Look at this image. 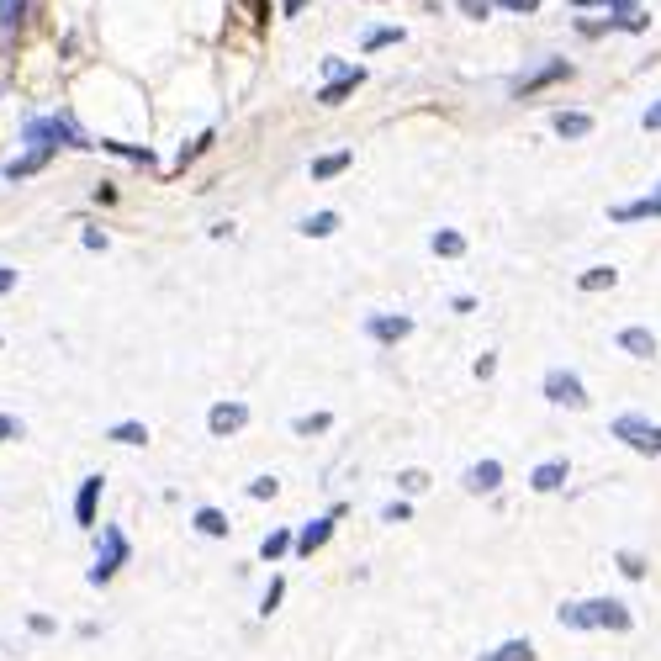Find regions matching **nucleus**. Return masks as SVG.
Masks as SVG:
<instances>
[{"mask_svg": "<svg viewBox=\"0 0 661 661\" xmlns=\"http://www.w3.org/2000/svg\"><path fill=\"white\" fill-rule=\"evenodd\" d=\"M556 619L566 624V630H630L635 614L630 603L619 598H587V603H561Z\"/></svg>", "mask_w": 661, "mask_h": 661, "instance_id": "1", "label": "nucleus"}, {"mask_svg": "<svg viewBox=\"0 0 661 661\" xmlns=\"http://www.w3.org/2000/svg\"><path fill=\"white\" fill-rule=\"evenodd\" d=\"M22 138H27V149H48V154H59V149H96V143H90L69 117H32L22 127Z\"/></svg>", "mask_w": 661, "mask_h": 661, "instance_id": "2", "label": "nucleus"}, {"mask_svg": "<svg viewBox=\"0 0 661 661\" xmlns=\"http://www.w3.org/2000/svg\"><path fill=\"white\" fill-rule=\"evenodd\" d=\"M127 556H133L127 535H122L117 524H101V540H96V566L85 572V582H90V587H106V582H112V577L122 572V566H127Z\"/></svg>", "mask_w": 661, "mask_h": 661, "instance_id": "3", "label": "nucleus"}, {"mask_svg": "<svg viewBox=\"0 0 661 661\" xmlns=\"http://www.w3.org/2000/svg\"><path fill=\"white\" fill-rule=\"evenodd\" d=\"M614 439H624L635 455H661V424H651V418H640V413H619Z\"/></svg>", "mask_w": 661, "mask_h": 661, "instance_id": "4", "label": "nucleus"}, {"mask_svg": "<svg viewBox=\"0 0 661 661\" xmlns=\"http://www.w3.org/2000/svg\"><path fill=\"white\" fill-rule=\"evenodd\" d=\"M323 69H328V85L318 90V101H323V106H339L344 96H355V85H365V69H360V64L323 59Z\"/></svg>", "mask_w": 661, "mask_h": 661, "instance_id": "5", "label": "nucleus"}, {"mask_svg": "<svg viewBox=\"0 0 661 661\" xmlns=\"http://www.w3.org/2000/svg\"><path fill=\"white\" fill-rule=\"evenodd\" d=\"M556 80H572V64H566V59H550V64H540V69H529V75H519V80L508 85V96H513V101L540 96V90L556 85Z\"/></svg>", "mask_w": 661, "mask_h": 661, "instance_id": "6", "label": "nucleus"}, {"mask_svg": "<svg viewBox=\"0 0 661 661\" xmlns=\"http://www.w3.org/2000/svg\"><path fill=\"white\" fill-rule=\"evenodd\" d=\"M545 397L556 402V408H587V387H582V376L577 371H545Z\"/></svg>", "mask_w": 661, "mask_h": 661, "instance_id": "7", "label": "nucleus"}, {"mask_svg": "<svg viewBox=\"0 0 661 661\" xmlns=\"http://www.w3.org/2000/svg\"><path fill=\"white\" fill-rule=\"evenodd\" d=\"M344 508H334V513H323V519H312V524H302L297 535H291V550L297 556H312V550H323L328 540H334V519H339Z\"/></svg>", "mask_w": 661, "mask_h": 661, "instance_id": "8", "label": "nucleus"}, {"mask_svg": "<svg viewBox=\"0 0 661 661\" xmlns=\"http://www.w3.org/2000/svg\"><path fill=\"white\" fill-rule=\"evenodd\" d=\"M365 334L376 344H397L413 334V318H402V312H376V318H365Z\"/></svg>", "mask_w": 661, "mask_h": 661, "instance_id": "9", "label": "nucleus"}, {"mask_svg": "<svg viewBox=\"0 0 661 661\" xmlns=\"http://www.w3.org/2000/svg\"><path fill=\"white\" fill-rule=\"evenodd\" d=\"M249 424V408H244V402H217V408L207 413V429L217 434V439H228V434H238V429H244Z\"/></svg>", "mask_w": 661, "mask_h": 661, "instance_id": "10", "label": "nucleus"}, {"mask_svg": "<svg viewBox=\"0 0 661 661\" xmlns=\"http://www.w3.org/2000/svg\"><path fill=\"white\" fill-rule=\"evenodd\" d=\"M101 476H85L80 482V492H75V524L80 529H96V503H101Z\"/></svg>", "mask_w": 661, "mask_h": 661, "instance_id": "11", "label": "nucleus"}, {"mask_svg": "<svg viewBox=\"0 0 661 661\" xmlns=\"http://www.w3.org/2000/svg\"><path fill=\"white\" fill-rule=\"evenodd\" d=\"M466 492H476V498H487V492H498L503 487V466L498 461H476L471 471H466V482H461Z\"/></svg>", "mask_w": 661, "mask_h": 661, "instance_id": "12", "label": "nucleus"}, {"mask_svg": "<svg viewBox=\"0 0 661 661\" xmlns=\"http://www.w3.org/2000/svg\"><path fill=\"white\" fill-rule=\"evenodd\" d=\"M619 350L624 355H635V360H656V350H661V344H656V334H651V328H619Z\"/></svg>", "mask_w": 661, "mask_h": 661, "instance_id": "13", "label": "nucleus"}, {"mask_svg": "<svg viewBox=\"0 0 661 661\" xmlns=\"http://www.w3.org/2000/svg\"><path fill=\"white\" fill-rule=\"evenodd\" d=\"M48 164H53L48 149H32V154H22V159H6V164H0V175H6V180H27V175L48 170Z\"/></svg>", "mask_w": 661, "mask_h": 661, "instance_id": "14", "label": "nucleus"}, {"mask_svg": "<svg viewBox=\"0 0 661 661\" xmlns=\"http://www.w3.org/2000/svg\"><path fill=\"white\" fill-rule=\"evenodd\" d=\"M609 217H614V223H640V217H661V186H656L651 196H640V201H624V207H614Z\"/></svg>", "mask_w": 661, "mask_h": 661, "instance_id": "15", "label": "nucleus"}, {"mask_svg": "<svg viewBox=\"0 0 661 661\" xmlns=\"http://www.w3.org/2000/svg\"><path fill=\"white\" fill-rule=\"evenodd\" d=\"M550 127H556V138H587V133H593V117H587V112H556V117H550Z\"/></svg>", "mask_w": 661, "mask_h": 661, "instance_id": "16", "label": "nucleus"}, {"mask_svg": "<svg viewBox=\"0 0 661 661\" xmlns=\"http://www.w3.org/2000/svg\"><path fill=\"white\" fill-rule=\"evenodd\" d=\"M529 487H535V492H556V487H566V461H540L535 476H529Z\"/></svg>", "mask_w": 661, "mask_h": 661, "instance_id": "17", "label": "nucleus"}, {"mask_svg": "<svg viewBox=\"0 0 661 661\" xmlns=\"http://www.w3.org/2000/svg\"><path fill=\"white\" fill-rule=\"evenodd\" d=\"M614 286H619V270L614 265H593V270L577 275V291H614Z\"/></svg>", "mask_w": 661, "mask_h": 661, "instance_id": "18", "label": "nucleus"}, {"mask_svg": "<svg viewBox=\"0 0 661 661\" xmlns=\"http://www.w3.org/2000/svg\"><path fill=\"white\" fill-rule=\"evenodd\" d=\"M355 164V154L350 149H339V154H323V159H312V180H334V175H344Z\"/></svg>", "mask_w": 661, "mask_h": 661, "instance_id": "19", "label": "nucleus"}, {"mask_svg": "<svg viewBox=\"0 0 661 661\" xmlns=\"http://www.w3.org/2000/svg\"><path fill=\"white\" fill-rule=\"evenodd\" d=\"M16 27H22V0H0V53L11 48Z\"/></svg>", "mask_w": 661, "mask_h": 661, "instance_id": "20", "label": "nucleus"}, {"mask_svg": "<svg viewBox=\"0 0 661 661\" xmlns=\"http://www.w3.org/2000/svg\"><path fill=\"white\" fill-rule=\"evenodd\" d=\"M482 661H535V646L529 640H503L498 651H482Z\"/></svg>", "mask_w": 661, "mask_h": 661, "instance_id": "21", "label": "nucleus"}, {"mask_svg": "<svg viewBox=\"0 0 661 661\" xmlns=\"http://www.w3.org/2000/svg\"><path fill=\"white\" fill-rule=\"evenodd\" d=\"M429 249H434V254H445V260H455V254H466V238L455 233V228H439V233L429 238Z\"/></svg>", "mask_w": 661, "mask_h": 661, "instance_id": "22", "label": "nucleus"}, {"mask_svg": "<svg viewBox=\"0 0 661 661\" xmlns=\"http://www.w3.org/2000/svg\"><path fill=\"white\" fill-rule=\"evenodd\" d=\"M106 439H112V445H143V439H149V429H143L138 418H127V424H112V429H106Z\"/></svg>", "mask_w": 661, "mask_h": 661, "instance_id": "23", "label": "nucleus"}, {"mask_svg": "<svg viewBox=\"0 0 661 661\" xmlns=\"http://www.w3.org/2000/svg\"><path fill=\"white\" fill-rule=\"evenodd\" d=\"M302 233H307V238H328V233H339V212H312V217H302Z\"/></svg>", "mask_w": 661, "mask_h": 661, "instance_id": "24", "label": "nucleus"}, {"mask_svg": "<svg viewBox=\"0 0 661 661\" xmlns=\"http://www.w3.org/2000/svg\"><path fill=\"white\" fill-rule=\"evenodd\" d=\"M196 529H201L207 540H223V535H228V519H223L217 508H196Z\"/></svg>", "mask_w": 661, "mask_h": 661, "instance_id": "25", "label": "nucleus"}, {"mask_svg": "<svg viewBox=\"0 0 661 661\" xmlns=\"http://www.w3.org/2000/svg\"><path fill=\"white\" fill-rule=\"evenodd\" d=\"M286 550H291V529H270V535L260 540V556H265V561H281Z\"/></svg>", "mask_w": 661, "mask_h": 661, "instance_id": "26", "label": "nucleus"}, {"mask_svg": "<svg viewBox=\"0 0 661 661\" xmlns=\"http://www.w3.org/2000/svg\"><path fill=\"white\" fill-rule=\"evenodd\" d=\"M392 43H402V27H376L371 38H365V53H376V48H392Z\"/></svg>", "mask_w": 661, "mask_h": 661, "instance_id": "27", "label": "nucleus"}, {"mask_svg": "<svg viewBox=\"0 0 661 661\" xmlns=\"http://www.w3.org/2000/svg\"><path fill=\"white\" fill-rule=\"evenodd\" d=\"M614 561H619V572H624V577H635V582L646 577V556H635V550H619Z\"/></svg>", "mask_w": 661, "mask_h": 661, "instance_id": "28", "label": "nucleus"}, {"mask_svg": "<svg viewBox=\"0 0 661 661\" xmlns=\"http://www.w3.org/2000/svg\"><path fill=\"white\" fill-rule=\"evenodd\" d=\"M397 487H402V492H424V487H429V471H418V466L397 471Z\"/></svg>", "mask_w": 661, "mask_h": 661, "instance_id": "29", "label": "nucleus"}, {"mask_svg": "<svg viewBox=\"0 0 661 661\" xmlns=\"http://www.w3.org/2000/svg\"><path fill=\"white\" fill-rule=\"evenodd\" d=\"M281 598H286V582H281V577H270L265 598H260V614H275V609H281Z\"/></svg>", "mask_w": 661, "mask_h": 661, "instance_id": "30", "label": "nucleus"}, {"mask_svg": "<svg viewBox=\"0 0 661 661\" xmlns=\"http://www.w3.org/2000/svg\"><path fill=\"white\" fill-rule=\"evenodd\" d=\"M328 424H334V418H328V413H307V418H297V424H291V429H297V434L307 439V434H323Z\"/></svg>", "mask_w": 661, "mask_h": 661, "instance_id": "31", "label": "nucleus"}, {"mask_svg": "<svg viewBox=\"0 0 661 661\" xmlns=\"http://www.w3.org/2000/svg\"><path fill=\"white\" fill-rule=\"evenodd\" d=\"M275 492H281V482H275V476H254V482H249V498H254V503L275 498Z\"/></svg>", "mask_w": 661, "mask_h": 661, "instance_id": "32", "label": "nucleus"}, {"mask_svg": "<svg viewBox=\"0 0 661 661\" xmlns=\"http://www.w3.org/2000/svg\"><path fill=\"white\" fill-rule=\"evenodd\" d=\"M207 149H212V133H201V138L191 143V149H180V159H175V164H180V170H186V164H191L196 154H207Z\"/></svg>", "mask_w": 661, "mask_h": 661, "instance_id": "33", "label": "nucleus"}, {"mask_svg": "<svg viewBox=\"0 0 661 661\" xmlns=\"http://www.w3.org/2000/svg\"><path fill=\"white\" fill-rule=\"evenodd\" d=\"M11 439H22V418L0 413V445H11Z\"/></svg>", "mask_w": 661, "mask_h": 661, "instance_id": "34", "label": "nucleus"}, {"mask_svg": "<svg viewBox=\"0 0 661 661\" xmlns=\"http://www.w3.org/2000/svg\"><path fill=\"white\" fill-rule=\"evenodd\" d=\"M566 6H614V11L624 16V11H635L640 0H566Z\"/></svg>", "mask_w": 661, "mask_h": 661, "instance_id": "35", "label": "nucleus"}, {"mask_svg": "<svg viewBox=\"0 0 661 661\" xmlns=\"http://www.w3.org/2000/svg\"><path fill=\"white\" fill-rule=\"evenodd\" d=\"M408 513H413V508L397 498V503H387V508H381V519H387V524H408Z\"/></svg>", "mask_w": 661, "mask_h": 661, "instance_id": "36", "label": "nucleus"}, {"mask_svg": "<svg viewBox=\"0 0 661 661\" xmlns=\"http://www.w3.org/2000/svg\"><path fill=\"white\" fill-rule=\"evenodd\" d=\"M461 11H466V16H476V22H482V16L492 11V0H461Z\"/></svg>", "mask_w": 661, "mask_h": 661, "instance_id": "37", "label": "nucleus"}, {"mask_svg": "<svg viewBox=\"0 0 661 661\" xmlns=\"http://www.w3.org/2000/svg\"><path fill=\"white\" fill-rule=\"evenodd\" d=\"M80 244H85V249H106V233H101V228H85Z\"/></svg>", "mask_w": 661, "mask_h": 661, "instance_id": "38", "label": "nucleus"}, {"mask_svg": "<svg viewBox=\"0 0 661 661\" xmlns=\"http://www.w3.org/2000/svg\"><path fill=\"white\" fill-rule=\"evenodd\" d=\"M27 630H32V635H53V619H48V614H32Z\"/></svg>", "mask_w": 661, "mask_h": 661, "instance_id": "39", "label": "nucleus"}, {"mask_svg": "<svg viewBox=\"0 0 661 661\" xmlns=\"http://www.w3.org/2000/svg\"><path fill=\"white\" fill-rule=\"evenodd\" d=\"M492 371H498V355H482V360H476V376H482V381H487Z\"/></svg>", "mask_w": 661, "mask_h": 661, "instance_id": "40", "label": "nucleus"}, {"mask_svg": "<svg viewBox=\"0 0 661 661\" xmlns=\"http://www.w3.org/2000/svg\"><path fill=\"white\" fill-rule=\"evenodd\" d=\"M6 291H16V270L0 265V297H6Z\"/></svg>", "mask_w": 661, "mask_h": 661, "instance_id": "41", "label": "nucleus"}, {"mask_svg": "<svg viewBox=\"0 0 661 661\" xmlns=\"http://www.w3.org/2000/svg\"><path fill=\"white\" fill-rule=\"evenodd\" d=\"M646 133H661V96H656V106L646 112Z\"/></svg>", "mask_w": 661, "mask_h": 661, "instance_id": "42", "label": "nucleus"}, {"mask_svg": "<svg viewBox=\"0 0 661 661\" xmlns=\"http://www.w3.org/2000/svg\"><path fill=\"white\" fill-rule=\"evenodd\" d=\"M302 6L307 0H281V16H302Z\"/></svg>", "mask_w": 661, "mask_h": 661, "instance_id": "43", "label": "nucleus"}]
</instances>
